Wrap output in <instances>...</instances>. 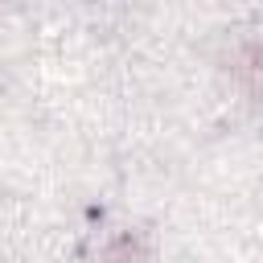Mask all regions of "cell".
Returning <instances> with one entry per match:
<instances>
[{
    "mask_svg": "<svg viewBox=\"0 0 263 263\" xmlns=\"http://www.w3.org/2000/svg\"><path fill=\"white\" fill-rule=\"evenodd\" d=\"M99 263H148V247L140 234H119L99 251Z\"/></svg>",
    "mask_w": 263,
    "mask_h": 263,
    "instance_id": "cell-2",
    "label": "cell"
},
{
    "mask_svg": "<svg viewBox=\"0 0 263 263\" xmlns=\"http://www.w3.org/2000/svg\"><path fill=\"white\" fill-rule=\"evenodd\" d=\"M230 70H234V78H238V86H242L247 95L263 99V41L238 45L234 58H230Z\"/></svg>",
    "mask_w": 263,
    "mask_h": 263,
    "instance_id": "cell-1",
    "label": "cell"
}]
</instances>
